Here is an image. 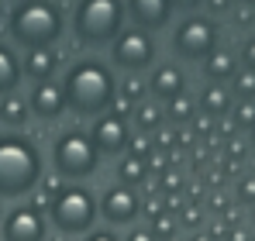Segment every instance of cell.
<instances>
[{
  "label": "cell",
  "instance_id": "603a6c76",
  "mask_svg": "<svg viewBox=\"0 0 255 241\" xmlns=\"http://www.w3.org/2000/svg\"><path fill=\"white\" fill-rule=\"evenodd\" d=\"M141 97H145V83H138V80L118 83V100H121V104L134 107V104H141Z\"/></svg>",
  "mask_w": 255,
  "mask_h": 241
},
{
  "label": "cell",
  "instance_id": "5bb4252c",
  "mask_svg": "<svg viewBox=\"0 0 255 241\" xmlns=\"http://www.w3.org/2000/svg\"><path fill=\"white\" fill-rule=\"evenodd\" d=\"M148 90H152L155 100L169 104L179 93H186V76H183L179 66H169V62H166V66H155V73H152V80H148Z\"/></svg>",
  "mask_w": 255,
  "mask_h": 241
},
{
  "label": "cell",
  "instance_id": "83f0119b",
  "mask_svg": "<svg viewBox=\"0 0 255 241\" xmlns=\"http://www.w3.org/2000/svg\"><path fill=\"white\" fill-rule=\"evenodd\" d=\"M152 235H155V238L172 235V221H169V217H159V221H155V228H152Z\"/></svg>",
  "mask_w": 255,
  "mask_h": 241
},
{
  "label": "cell",
  "instance_id": "5b68a950",
  "mask_svg": "<svg viewBox=\"0 0 255 241\" xmlns=\"http://www.w3.org/2000/svg\"><path fill=\"white\" fill-rule=\"evenodd\" d=\"M52 165H55V176L62 179H90L100 165V152L86 131L69 127L52 141Z\"/></svg>",
  "mask_w": 255,
  "mask_h": 241
},
{
  "label": "cell",
  "instance_id": "4dcf8cb0",
  "mask_svg": "<svg viewBox=\"0 0 255 241\" xmlns=\"http://www.w3.org/2000/svg\"><path fill=\"white\" fill-rule=\"evenodd\" d=\"M204 0H169V7L172 10H197Z\"/></svg>",
  "mask_w": 255,
  "mask_h": 241
},
{
  "label": "cell",
  "instance_id": "2e32d148",
  "mask_svg": "<svg viewBox=\"0 0 255 241\" xmlns=\"http://www.w3.org/2000/svg\"><path fill=\"white\" fill-rule=\"evenodd\" d=\"M21 80H24V73H21V59H17V52H14L10 45L0 41V97L17 93Z\"/></svg>",
  "mask_w": 255,
  "mask_h": 241
},
{
  "label": "cell",
  "instance_id": "836d02e7",
  "mask_svg": "<svg viewBox=\"0 0 255 241\" xmlns=\"http://www.w3.org/2000/svg\"><path fill=\"white\" fill-rule=\"evenodd\" d=\"M0 217H3V203H0Z\"/></svg>",
  "mask_w": 255,
  "mask_h": 241
},
{
  "label": "cell",
  "instance_id": "d6a6232c",
  "mask_svg": "<svg viewBox=\"0 0 255 241\" xmlns=\"http://www.w3.org/2000/svg\"><path fill=\"white\" fill-rule=\"evenodd\" d=\"M193 241H211V238H193Z\"/></svg>",
  "mask_w": 255,
  "mask_h": 241
},
{
  "label": "cell",
  "instance_id": "4316f807",
  "mask_svg": "<svg viewBox=\"0 0 255 241\" xmlns=\"http://www.w3.org/2000/svg\"><path fill=\"white\" fill-rule=\"evenodd\" d=\"M125 241H159V238L152 235V228H134V231H131Z\"/></svg>",
  "mask_w": 255,
  "mask_h": 241
},
{
  "label": "cell",
  "instance_id": "f1b7e54d",
  "mask_svg": "<svg viewBox=\"0 0 255 241\" xmlns=\"http://www.w3.org/2000/svg\"><path fill=\"white\" fill-rule=\"evenodd\" d=\"M242 59H245V66L255 73V38H249L245 41V52H242Z\"/></svg>",
  "mask_w": 255,
  "mask_h": 241
},
{
  "label": "cell",
  "instance_id": "7a4b0ae2",
  "mask_svg": "<svg viewBox=\"0 0 255 241\" xmlns=\"http://www.w3.org/2000/svg\"><path fill=\"white\" fill-rule=\"evenodd\" d=\"M42 152L28 134H0V197L21 200L42 183Z\"/></svg>",
  "mask_w": 255,
  "mask_h": 241
},
{
  "label": "cell",
  "instance_id": "8992f818",
  "mask_svg": "<svg viewBox=\"0 0 255 241\" xmlns=\"http://www.w3.org/2000/svg\"><path fill=\"white\" fill-rule=\"evenodd\" d=\"M48 221L62 235H86L97 221V197L86 186H59V193L48 200Z\"/></svg>",
  "mask_w": 255,
  "mask_h": 241
},
{
  "label": "cell",
  "instance_id": "ba28073f",
  "mask_svg": "<svg viewBox=\"0 0 255 241\" xmlns=\"http://www.w3.org/2000/svg\"><path fill=\"white\" fill-rule=\"evenodd\" d=\"M217 48V24L207 17H186L172 31V52L186 62H204Z\"/></svg>",
  "mask_w": 255,
  "mask_h": 241
},
{
  "label": "cell",
  "instance_id": "44dd1931",
  "mask_svg": "<svg viewBox=\"0 0 255 241\" xmlns=\"http://www.w3.org/2000/svg\"><path fill=\"white\" fill-rule=\"evenodd\" d=\"M228 107H231V100H228V93H224L221 86H211V90L200 93V111H204V114L217 118V114H224Z\"/></svg>",
  "mask_w": 255,
  "mask_h": 241
},
{
  "label": "cell",
  "instance_id": "d4e9b609",
  "mask_svg": "<svg viewBox=\"0 0 255 241\" xmlns=\"http://www.w3.org/2000/svg\"><path fill=\"white\" fill-rule=\"evenodd\" d=\"M128 148H131V155H138V159H145L148 152H152V145L138 134V138H128Z\"/></svg>",
  "mask_w": 255,
  "mask_h": 241
},
{
  "label": "cell",
  "instance_id": "4fadbf2b",
  "mask_svg": "<svg viewBox=\"0 0 255 241\" xmlns=\"http://www.w3.org/2000/svg\"><path fill=\"white\" fill-rule=\"evenodd\" d=\"M28 111L38 120H59L66 114V97H62V86L59 83H35L31 86V100H28Z\"/></svg>",
  "mask_w": 255,
  "mask_h": 241
},
{
  "label": "cell",
  "instance_id": "ac0fdd59",
  "mask_svg": "<svg viewBox=\"0 0 255 241\" xmlns=\"http://www.w3.org/2000/svg\"><path fill=\"white\" fill-rule=\"evenodd\" d=\"M204 73H207V80H235V73H238V62H235V55L231 52H217L214 48L211 55L204 59Z\"/></svg>",
  "mask_w": 255,
  "mask_h": 241
},
{
  "label": "cell",
  "instance_id": "ffe728a7",
  "mask_svg": "<svg viewBox=\"0 0 255 241\" xmlns=\"http://www.w3.org/2000/svg\"><path fill=\"white\" fill-rule=\"evenodd\" d=\"M145 172H148V162L138 159V155H125L121 165H118V179H121V186H138V183H145Z\"/></svg>",
  "mask_w": 255,
  "mask_h": 241
},
{
  "label": "cell",
  "instance_id": "7402d4cb",
  "mask_svg": "<svg viewBox=\"0 0 255 241\" xmlns=\"http://www.w3.org/2000/svg\"><path fill=\"white\" fill-rule=\"evenodd\" d=\"M166 114H169L172 124H186V120L197 114V104H193V97H190V93H179L176 100L166 104Z\"/></svg>",
  "mask_w": 255,
  "mask_h": 241
},
{
  "label": "cell",
  "instance_id": "30bf717a",
  "mask_svg": "<svg viewBox=\"0 0 255 241\" xmlns=\"http://www.w3.org/2000/svg\"><path fill=\"white\" fill-rule=\"evenodd\" d=\"M97 214L107 221V224H134L138 214H141V197L131 190V186H107L104 197L97 203Z\"/></svg>",
  "mask_w": 255,
  "mask_h": 241
},
{
  "label": "cell",
  "instance_id": "277c9868",
  "mask_svg": "<svg viewBox=\"0 0 255 241\" xmlns=\"http://www.w3.org/2000/svg\"><path fill=\"white\" fill-rule=\"evenodd\" d=\"M125 28V0H80L73 10V35L80 45H111Z\"/></svg>",
  "mask_w": 255,
  "mask_h": 241
},
{
  "label": "cell",
  "instance_id": "6da1fadb",
  "mask_svg": "<svg viewBox=\"0 0 255 241\" xmlns=\"http://www.w3.org/2000/svg\"><path fill=\"white\" fill-rule=\"evenodd\" d=\"M62 97H66V111L80 114V118H100L114 107L118 100V80H114V66L104 59H80L69 66L66 80H62Z\"/></svg>",
  "mask_w": 255,
  "mask_h": 241
},
{
  "label": "cell",
  "instance_id": "cb8c5ba5",
  "mask_svg": "<svg viewBox=\"0 0 255 241\" xmlns=\"http://www.w3.org/2000/svg\"><path fill=\"white\" fill-rule=\"evenodd\" d=\"M235 90L238 97H255V73H235Z\"/></svg>",
  "mask_w": 255,
  "mask_h": 241
},
{
  "label": "cell",
  "instance_id": "e575fe53",
  "mask_svg": "<svg viewBox=\"0 0 255 241\" xmlns=\"http://www.w3.org/2000/svg\"><path fill=\"white\" fill-rule=\"evenodd\" d=\"M17 3H21V0H17Z\"/></svg>",
  "mask_w": 255,
  "mask_h": 241
},
{
  "label": "cell",
  "instance_id": "d6986e66",
  "mask_svg": "<svg viewBox=\"0 0 255 241\" xmlns=\"http://www.w3.org/2000/svg\"><path fill=\"white\" fill-rule=\"evenodd\" d=\"M131 118H134V124H138L141 134H152V131L162 127V111H159L155 104H145V100L131 107Z\"/></svg>",
  "mask_w": 255,
  "mask_h": 241
},
{
  "label": "cell",
  "instance_id": "9a60e30c",
  "mask_svg": "<svg viewBox=\"0 0 255 241\" xmlns=\"http://www.w3.org/2000/svg\"><path fill=\"white\" fill-rule=\"evenodd\" d=\"M55 66H59V59H55L52 48H31V52L21 59V73L31 83H48L55 76Z\"/></svg>",
  "mask_w": 255,
  "mask_h": 241
},
{
  "label": "cell",
  "instance_id": "52a82bcc",
  "mask_svg": "<svg viewBox=\"0 0 255 241\" xmlns=\"http://www.w3.org/2000/svg\"><path fill=\"white\" fill-rule=\"evenodd\" d=\"M111 62L125 73H141L155 62V38L141 28H121V35L111 41Z\"/></svg>",
  "mask_w": 255,
  "mask_h": 241
},
{
  "label": "cell",
  "instance_id": "e0dca14e",
  "mask_svg": "<svg viewBox=\"0 0 255 241\" xmlns=\"http://www.w3.org/2000/svg\"><path fill=\"white\" fill-rule=\"evenodd\" d=\"M28 118H31V111H28V100H24V97H17V93L0 97V120H3V124H10V127H24Z\"/></svg>",
  "mask_w": 255,
  "mask_h": 241
},
{
  "label": "cell",
  "instance_id": "3957f363",
  "mask_svg": "<svg viewBox=\"0 0 255 241\" xmlns=\"http://www.w3.org/2000/svg\"><path fill=\"white\" fill-rule=\"evenodd\" d=\"M7 35L21 48H52L66 35V17L55 0H21L7 14Z\"/></svg>",
  "mask_w": 255,
  "mask_h": 241
},
{
  "label": "cell",
  "instance_id": "484cf974",
  "mask_svg": "<svg viewBox=\"0 0 255 241\" xmlns=\"http://www.w3.org/2000/svg\"><path fill=\"white\" fill-rule=\"evenodd\" d=\"M238 124H242V127L255 124V107L252 104H242V107H238Z\"/></svg>",
  "mask_w": 255,
  "mask_h": 241
},
{
  "label": "cell",
  "instance_id": "1f68e13d",
  "mask_svg": "<svg viewBox=\"0 0 255 241\" xmlns=\"http://www.w3.org/2000/svg\"><path fill=\"white\" fill-rule=\"evenodd\" d=\"M231 241H249V235H245V231H235V235H231Z\"/></svg>",
  "mask_w": 255,
  "mask_h": 241
},
{
  "label": "cell",
  "instance_id": "f546056e",
  "mask_svg": "<svg viewBox=\"0 0 255 241\" xmlns=\"http://www.w3.org/2000/svg\"><path fill=\"white\" fill-rule=\"evenodd\" d=\"M83 241H121L114 231H86V238Z\"/></svg>",
  "mask_w": 255,
  "mask_h": 241
},
{
  "label": "cell",
  "instance_id": "9c48e42d",
  "mask_svg": "<svg viewBox=\"0 0 255 241\" xmlns=\"http://www.w3.org/2000/svg\"><path fill=\"white\" fill-rule=\"evenodd\" d=\"M0 221L3 241H45L48 235V217L42 214V207H14Z\"/></svg>",
  "mask_w": 255,
  "mask_h": 241
},
{
  "label": "cell",
  "instance_id": "8fae6325",
  "mask_svg": "<svg viewBox=\"0 0 255 241\" xmlns=\"http://www.w3.org/2000/svg\"><path fill=\"white\" fill-rule=\"evenodd\" d=\"M128 138H131V131H128L125 114H111V111H107V114L93 118L90 141L97 145V152H100V155H125Z\"/></svg>",
  "mask_w": 255,
  "mask_h": 241
},
{
  "label": "cell",
  "instance_id": "7c38bea8",
  "mask_svg": "<svg viewBox=\"0 0 255 241\" xmlns=\"http://www.w3.org/2000/svg\"><path fill=\"white\" fill-rule=\"evenodd\" d=\"M125 17H131V28L141 31H166L172 21L169 0H125Z\"/></svg>",
  "mask_w": 255,
  "mask_h": 241
}]
</instances>
